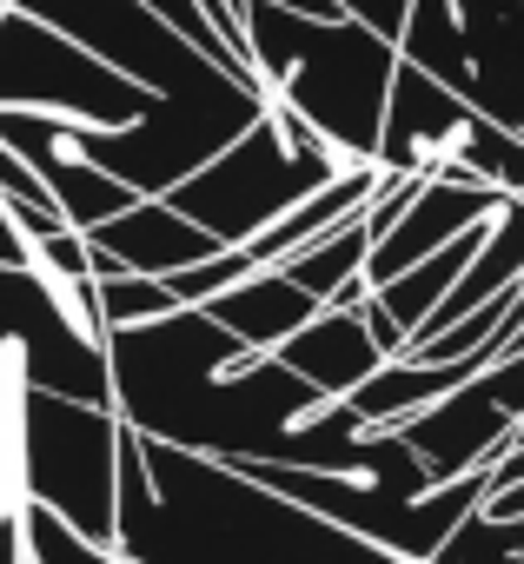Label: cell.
<instances>
[{
	"label": "cell",
	"mask_w": 524,
	"mask_h": 564,
	"mask_svg": "<svg viewBox=\"0 0 524 564\" xmlns=\"http://www.w3.org/2000/svg\"><path fill=\"white\" fill-rule=\"evenodd\" d=\"M385 173L438 180V186H491V193H524V133L491 120L484 107L458 100L445 80L405 74L392 80L385 100V140H379Z\"/></svg>",
	"instance_id": "cell-1"
},
{
	"label": "cell",
	"mask_w": 524,
	"mask_h": 564,
	"mask_svg": "<svg viewBox=\"0 0 524 564\" xmlns=\"http://www.w3.org/2000/svg\"><path fill=\"white\" fill-rule=\"evenodd\" d=\"M199 313H212L226 333H239V339H245V352H280V346H286L313 313H319V300H313V293H299L280 265H266V272L239 279V286H226L219 300H206Z\"/></svg>",
	"instance_id": "cell-2"
},
{
	"label": "cell",
	"mask_w": 524,
	"mask_h": 564,
	"mask_svg": "<svg viewBox=\"0 0 524 564\" xmlns=\"http://www.w3.org/2000/svg\"><path fill=\"white\" fill-rule=\"evenodd\" d=\"M100 313H107V333H127V326H166L173 313H186L179 300H173V286L160 272H133V265H120L113 279H100Z\"/></svg>",
	"instance_id": "cell-3"
},
{
	"label": "cell",
	"mask_w": 524,
	"mask_h": 564,
	"mask_svg": "<svg viewBox=\"0 0 524 564\" xmlns=\"http://www.w3.org/2000/svg\"><path fill=\"white\" fill-rule=\"evenodd\" d=\"M21 544L34 551V564H113V551H107V538H80L54 505H28V518H21Z\"/></svg>",
	"instance_id": "cell-4"
}]
</instances>
